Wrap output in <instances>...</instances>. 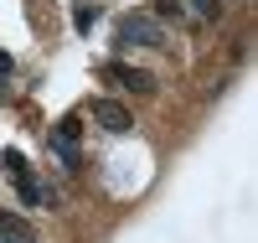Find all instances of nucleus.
Masks as SVG:
<instances>
[{
	"instance_id": "f8f14e48",
	"label": "nucleus",
	"mask_w": 258,
	"mask_h": 243,
	"mask_svg": "<svg viewBox=\"0 0 258 243\" xmlns=\"http://www.w3.org/2000/svg\"><path fill=\"white\" fill-rule=\"evenodd\" d=\"M0 243H6V238H0Z\"/></svg>"
},
{
	"instance_id": "f03ea898",
	"label": "nucleus",
	"mask_w": 258,
	"mask_h": 243,
	"mask_svg": "<svg viewBox=\"0 0 258 243\" xmlns=\"http://www.w3.org/2000/svg\"><path fill=\"white\" fill-rule=\"evenodd\" d=\"M103 78H109V83H119V88H129V93H155V78H150L145 68H129V62H103V68H98Z\"/></svg>"
},
{
	"instance_id": "7ed1b4c3",
	"label": "nucleus",
	"mask_w": 258,
	"mask_h": 243,
	"mask_svg": "<svg viewBox=\"0 0 258 243\" xmlns=\"http://www.w3.org/2000/svg\"><path fill=\"white\" fill-rule=\"evenodd\" d=\"M93 124L109 129V135H129V129H135V114H129L119 99H93Z\"/></svg>"
},
{
	"instance_id": "1a4fd4ad",
	"label": "nucleus",
	"mask_w": 258,
	"mask_h": 243,
	"mask_svg": "<svg viewBox=\"0 0 258 243\" xmlns=\"http://www.w3.org/2000/svg\"><path fill=\"white\" fill-rule=\"evenodd\" d=\"M150 16H155V21H186V6H181V0H155Z\"/></svg>"
},
{
	"instance_id": "9b49d317",
	"label": "nucleus",
	"mask_w": 258,
	"mask_h": 243,
	"mask_svg": "<svg viewBox=\"0 0 258 243\" xmlns=\"http://www.w3.org/2000/svg\"><path fill=\"white\" fill-rule=\"evenodd\" d=\"M16 73V62H11V52H0V78H11Z\"/></svg>"
},
{
	"instance_id": "6e6552de",
	"label": "nucleus",
	"mask_w": 258,
	"mask_h": 243,
	"mask_svg": "<svg viewBox=\"0 0 258 243\" xmlns=\"http://www.w3.org/2000/svg\"><path fill=\"white\" fill-rule=\"evenodd\" d=\"M93 21H98V6H93V0H73V26H78V31H93Z\"/></svg>"
},
{
	"instance_id": "423d86ee",
	"label": "nucleus",
	"mask_w": 258,
	"mask_h": 243,
	"mask_svg": "<svg viewBox=\"0 0 258 243\" xmlns=\"http://www.w3.org/2000/svg\"><path fill=\"white\" fill-rule=\"evenodd\" d=\"M16 191H21V202H26V207H41V202H47V191L36 186V176H31V171H26V176H16Z\"/></svg>"
},
{
	"instance_id": "9d476101",
	"label": "nucleus",
	"mask_w": 258,
	"mask_h": 243,
	"mask_svg": "<svg viewBox=\"0 0 258 243\" xmlns=\"http://www.w3.org/2000/svg\"><path fill=\"white\" fill-rule=\"evenodd\" d=\"M0 171H6L11 181H16V176H26V156H21V150H0Z\"/></svg>"
},
{
	"instance_id": "f257e3e1",
	"label": "nucleus",
	"mask_w": 258,
	"mask_h": 243,
	"mask_svg": "<svg viewBox=\"0 0 258 243\" xmlns=\"http://www.w3.org/2000/svg\"><path fill=\"white\" fill-rule=\"evenodd\" d=\"M114 36H119V47H165V26L150 11H124Z\"/></svg>"
},
{
	"instance_id": "20e7f679",
	"label": "nucleus",
	"mask_w": 258,
	"mask_h": 243,
	"mask_svg": "<svg viewBox=\"0 0 258 243\" xmlns=\"http://www.w3.org/2000/svg\"><path fill=\"white\" fill-rule=\"evenodd\" d=\"M0 238H21V243H26V238H31V223H26V217H16V212H6V207H0Z\"/></svg>"
},
{
	"instance_id": "39448f33",
	"label": "nucleus",
	"mask_w": 258,
	"mask_h": 243,
	"mask_svg": "<svg viewBox=\"0 0 258 243\" xmlns=\"http://www.w3.org/2000/svg\"><path fill=\"white\" fill-rule=\"evenodd\" d=\"M78 140H83V119H78V114L57 119V135H52V145H78Z\"/></svg>"
},
{
	"instance_id": "0eeeda50",
	"label": "nucleus",
	"mask_w": 258,
	"mask_h": 243,
	"mask_svg": "<svg viewBox=\"0 0 258 243\" xmlns=\"http://www.w3.org/2000/svg\"><path fill=\"white\" fill-rule=\"evenodd\" d=\"M197 21H222V0H181Z\"/></svg>"
}]
</instances>
